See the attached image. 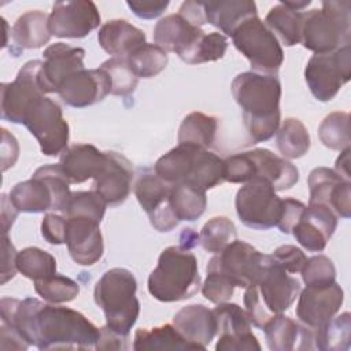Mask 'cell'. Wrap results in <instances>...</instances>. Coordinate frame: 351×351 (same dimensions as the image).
Masks as SVG:
<instances>
[{
  "label": "cell",
  "mask_w": 351,
  "mask_h": 351,
  "mask_svg": "<svg viewBox=\"0 0 351 351\" xmlns=\"http://www.w3.org/2000/svg\"><path fill=\"white\" fill-rule=\"evenodd\" d=\"M236 213L240 221L256 230L277 226L281 214V199L270 182L254 178L244 184L236 195Z\"/></svg>",
  "instance_id": "30bf717a"
},
{
  "label": "cell",
  "mask_w": 351,
  "mask_h": 351,
  "mask_svg": "<svg viewBox=\"0 0 351 351\" xmlns=\"http://www.w3.org/2000/svg\"><path fill=\"white\" fill-rule=\"evenodd\" d=\"M100 25V14L90 0L56 1L48 15L52 36L60 38H82Z\"/></svg>",
  "instance_id": "4fadbf2b"
},
{
  "label": "cell",
  "mask_w": 351,
  "mask_h": 351,
  "mask_svg": "<svg viewBox=\"0 0 351 351\" xmlns=\"http://www.w3.org/2000/svg\"><path fill=\"white\" fill-rule=\"evenodd\" d=\"M136 291V277L123 267L110 269L97 280L93 298L95 303L103 310L106 325L110 329L121 335H129L140 314Z\"/></svg>",
  "instance_id": "5b68a950"
},
{
  "label": "cell",
  "mask_w": 351,
  "mask_h": 351,
  "mask_svg": "<svg viewBox=\"0 0 351 351\" xmlns=\"http://www.w3.org/2000/svg\"><path fill=\"white\" fill-rule=\"evenodd\" d=\"M351 344V315L343 313L314 329V347L322 351H346Z\"/></svg>",
  "instance_id": "836d02e7"
},
{
  "label": "cell",
  "mask_w": 351,
  "mask_h": 351,
  "mask_svg": "<svg viewBox=\"0 0 351 351\" xmlns=\"http://www.w3.org/2000/svg\"><path fill=\"white\" fill-rule=\"evenodd\" d=\"M225 181L223 159L208 149H199L196 159L186 181L203 191L211 189Z\"/></svg>",
  "instance_id": "d590c367"
},
{
  "label": "cell",
  "mask_w": 351,
  "mask_h": 351,
  "mask_svg": "<svg viewBox=\"0 0 351 351\" xmlns=\"http://www.w3.org/2000/svg\"><path fill=\"white\" fill-rule=\"evenodd\" d=\"M34 177H38L47 182L49 186L52 196H53V210L55 211H62L64 210L67 200L71 195L70 192V182L66 178L64 173L62 171L60 165H45L38 167L34 173Z\"/></svg>",
  "instance_id": "7dc6e473"
},
{
  "label": "cell",
  "mask_w": 351,
  "mask_h": 351,
  "mask_svg": "<svg viewBox=\"0 0 351 351\" xmlns=\"http://www.w3.org/2000/svg\"><path fill=\"white\" fill-rule=\"evenodd\" d=\"M218 129V119L199 111L188 114L178 129V144H189L207 149L213 145Z\"/></svg>",
  "instance_id": "1f68e13d"
},
{
  "label": "cell",
  "mask_w": 351,
  "mask_h": 351,
  "mask_svg": "<svg viewBox=\"0 0 351 351\" xmlns=\"http://www.w3.org/2000/svg\"><path fill=\"white\" fill-rule=\"evenodd\" d=\"M203 8L206 22L218 27L226 36H232L245 19L258 16L256 4L250 0L203 1Z\"/></svg>",
  "instance_id": "484cf974"
},
{
  "label": "cell",
  "mask_w": 351,
  "mask_h": 351,
  "mask_svg": "<svg viewBox=\"0 0 351 351\" xmlns=\"http://www.w3.org/2000/svg\"><path fill=\"white\" fill-rule=\"evenodd\" d=\"M223 173L225 181L233 184L248 182L255 178V166L247 152H239L223 159Z\"/></svg>",
  "instance_id": "816d5d0a"
},
{
  "label": "cell",
  "mask_w": 351,
  "mask_h": 351,
  "mask_svg": "<svg viewBox=\"0 0 351 351\" xmlns=\"http://www.w3.org/2000/svg\"><path fill=\"white\" fill-rule=\"evenodd\" d=\"M173 325L196 350H206L217 335L214 313L203 304H189L178 310L173 317Z\"/></svg>",
  "instance_id": "7402d4cb"
},
{
  "label": "cell",
  "mask_w": 351,
  "mask_h": 351,
  "mask_svg": "<svg viewBox=\"0 0 351 351\" xmlns=\"http://www.w3.org/2000/svg\"><path fill=\"white\" fill-rule=\"evenodd\" d=\"M318 137L330 149L341 151L350 147V115L341 111L326 115L318 126Z\"/></svg>",
  "instance_id": "ee69618b"
},
{
  "label": "cell",
  "mask_w": 351,
  "mask_h": 351,
  "mask_svg": "<svg viewBox=\"0 0 351 351\" xmlns=\"http://www.w3.org/2000/svg\"><path fill=\"white\" fill-rule=\"evenodd\" d=\"M101 70H104L111 82V93L117 96H128L134 92L138 77L132 70L126 58H111L101 63Z\"/></svg>",
  "instance_id": "bcb514c9"
},
{
  "label": "cell",
  "mask_w": 351,
  "mask_h": 351,
  "mask_svg": "<svg viewBox=\"0 0 351 351\" xmlns=\"http://www.w3.org/2000/svg\"><path fill=\"white\" fill-rule=\"evenodd\" d=\"M22 125L36 137L44 155L56 156L67 148L69 123L63 118L60 106L45 97L44 93L37 95L27 104L22 115Z\"/></svg>",
  "instance_id": "ba28073f"
},
{
  "label": "cell",
  "mask_w": 351,
  "mask_h": 351,
  "mask_svg": "<svg viewBox=\"0 0 351 351\" xmlns=\"http://www.w3.org/2000/svg\"><path fill=\"white\" fill-rule=\"evenodd\" d=\"M196 256L182 247L165 248L148 277V292L159 302L170 303L192 298L200 289Z\"/></svg>",
  "instance_id": "277c9868"
},
{
  "label": "cell",
  "mask_w": 351,
  "mask_h": 351,
  "mask_svg": "<svg viewBox=\"0 0 351 351\" xmlns=\"http://www.w3.org/2000/svg\"><path fill=\"white\" fill-rule=\"evenodd\" d=\"M133 350H196V347L185 340L174 325L166 324L151 329H137Z\"/></svg>",
  "instance_id": "d6a6232c"
},
{
  "label": "cell",
  "mask_w": 351,
  "mask_h": 351,
  "mask_svg": "<svg viewBox=\"0 0 351 351\" xmlns=\"http://www.w3.org/2000/svg\"><path fill=\"white\" fill-rule=\"evenodd\" d=\"M199 149L202 148L189 144H178L156 160L154 166L155 174L170 185L186 181Z\"/></svg>",
  "instance_id": "83f0119b"
},
{
  "label": "cell",
  "mask_w": 351,
  "mask_h": 351,
  "mask_svg": "<svg viewBox=\"0 0 351 351\" xmlns=\"http://www.w3.org/2000/svg\"><path fill=\"white\" fill-rule=\"evenodd\" d=\"M343 300V288L336 281L321 285H306L299 292L296 315L303 325L317 329L337 314Z\"/></svg>",
  "instance_id": "9a60e30c"
},
{
  "label": "cell",
  "mask_w": 351,
  "mask_h": 351,
  "mask_svg": "<svg viewBox=\"0 0 351 351\" xmlns=\"http://www.w3.org/2000/svg\"><path fill=\"white\" fill-rule=\"evenodd\" d=\"M300 273L306 285L330 284L336 280L335 265L325 255H315L308 258Z\"/></svg>",
  "instance_id": "681fc988"
},
{
  "label": "cell",
  "mask_w": 351,
  "mask_h": 351,
  "mask_svg": "<svg viewBox=\"0 0 351 351\" xmlns=\"http://www.w3.org/2000/svg\"><path fill=\"white\" fill-rule=\"evenodd\" d=\"M311 1L310 0H303V1H281V4H284L285 7L293 10V11H300L304 7H307Z\"/></svg>",
  "instance_id": "003e7915"
},
{
  "label": "cell",
  "mask_w": 351,
  "mask_h": 351,
  "mask_svg": "<svg viewBox=\"0 0 351 351\" xmlns=\"http://www.w3.org/2000/svg\"><path fill=\"white\" fill-rule=\"evenodd\" d=\"M0 348L1 350H26L30 344L14 328L1 324L0 326Z\"/></svg>",
  "instance_id": "be15d7a7"
},
{
  "label": "cell",
  "mask_w": 351,
  "mask_h": 351,
  "mask_svg": "<svg viewBox=\"0 0 351 351\" xmlns=\"http://www.w3.org/2000/svg\"><path fill=\"white\" fill-rule=\"evenodd\" d=\"M344 178L339 176L335 170L329 167H315L308 174V191L310 202L308 204H325L328 206L329 196L333 188ZM348 181V180H347Z\"/></svg>",
  "instance_id": "c3c4849f"
},
{
  "label": "cell",
  "mask_w": 351,
  "mask_h": 351,
  "mask_svg": "<svg viewBox=\"0 0 351 351\" xmlns=\"http://www.w3.org/2000/svg\"><path fill=\"white\" fill-rule=\"evenodd\" d=\"M178 15H181L184 19H186L191 25L200 27L207 23L203 1H184L178 10Z\"/></svg>",
  "instance_id": "6125c7cd"
},
{
  "label": "cell",
  "mask_w": 351,
  "mask_h": 351,
  "mask_svg": "<svg viewBox=\"0 0 351 351\" xmlns=\"http://www.w3.org/2000/svg\"><path fill=\"white\" fill-rule=\"evenodd\" d=\"M328 207L341 218L351 215V182L347 180L340 181L332 191Z\"/></svg>",
  "instance_id": "db71d44e"
},
{
  "label": "cell",
  "mask_w": 351,
  "mask_h": 351,
  "mask_svg": "<svg viewBox=\"0 0 351 351\" xmlns=\"http://www.w3.org/2000/svg\"><path fill=\"white\" fill-rule=\"evenodd\" d=\"M248 154L255 166V178L266 180L274 191L289 189L298 182L299 170L285 158H280L266 148H255Z\"/></svg>",
  "instance_id": "cb8c5ba5"
},
{
  "label": "cell",
  "mask_w": 351,
  "mask_h": 351,
  "mask_svg": "<svg viewBox=\"0 0 351 351\" xmlns=\"http://www.w3.org/2000/svg\"><path fill=\"white\" fill-rule=\"evenodd\" d=\"M237 239L234 223L226 217H214L208 219L199 234L202 247L207 252L218 254Z\"/></svg>",
  "instance_id": "b9f144b4"
},
{
  "label": "cell",
  "mask_w": 351,
  "mask_h": 351,
  "mask_svg": "<svg viewBox=\"0 0 351 351\" xmlns=\"http://www.w3.org/2000/svg\"><path fill=\"white\" fill-rule=\"evenodd\" d=\"M170 184L165 182L156 174L145 173L138 177L134 185V195L141 208L148 214H154L169 202Z\"/></svg>",
  "instance_id": "f35d334b"
},
{
  "label": "cell",
  "mask_w": 351,
  "mask_h": 351,
  "mask_svg": "<svg viewBox=\"0 0 351 351\" xmlns=\"http://www.w3.org/2000/svg\"><path fill=\"white\" fill-rule=\"evenodd\" d=\"M67 219L58 214H45L41 222V234L52 245L63 244L66 240Z\"/></svg>",
  "instance_id": "9f6ffc18"
},
{
  "label": "cell",
  "mask_w": 351,
  "mask_h": 351,
  "mask_svg": "<svg viewBox=\"0 0 351 351\" xmlns=\"http://www.w3.org/2000/svg\"><path fill=\"white\" fill-rule=\"evenodd\" d=\"M133 166L122 154L106 152V162L100 173L93 178L95 191L103 197L107 206L115 207L122 204L132 189Z\"/></svg>",
  "instance_id": "ac0fdd59"
},
{
  "label": "cell",
  "mask_w": 351,
  "mask_h": 351,
  "mask_svg": "<svg viewBox=\"0 0 351 351\" xmlns=\"http://www.w3.org/2000/svg\"><path fill=\"white\" fill-rule=\"evenodd\" d=\"M48 15L40 10L22 14L11 29V37L19 48L34 49L47 44L51 38Z\"/></svg>",
  "instance_id": "f546056e"
},
{
  "label": "cell",
  "mask_w": 351,
  "mask_h": 351,
  "mask_svg": "<svg viewBox=\"0 0 351 351\" xmlns=\"http://www.w3.org/2000/svg\"><path fill=\"white\" fill-rule=\"evenodd\" d=\"M265 23L285 47H292L300 43L302 11H293L280 3L270 8L265 18Z\"/></svg>",
  "instance_id": "e575fe53"
},
{
  "label": "cell",
  "mask_w": 351,
  "mask_h": 351,
  "mask_svg": "<svg viewBox=\"0 0 351 351\" xmlns=\"http://www.w3.org/2000/svg\"><path fill=\"white\" fill-rule=\"evenodd\" d=\"M85 51L64 43H55L43 52L38 82L44 93H58L63 81L84 67Z\"/></svg>",
  "instance_id": "2e32d148"
},
{
  "label": "cell",
  "mask_w": 351,
  "mask_h": 351,
  "mask_svg": "<svg viewBox=\"0 0 351 351\" xmlns=\"http://www.w3.org/2000/svg\"><path fill=\"white\" fill-rule=\"evenodd\" d=\"M277 148L284 158L298 159L310 148V134L298 118H287L277 130Z\"/></svg>",
  "instance_id": "74e56055"
},
{
  "label": "cell",
  "mask_w": 351,
  "mask_h": 351,
  "mask_svg": "<svg viewBox=\"0 0 351 351\" xmlns=\"http://www.w3.org/2000/svg\"><path fill=\"white\" fill-rule=\"evenodd\" d=\"M106 207L107 203L96 191H78L71 192L63 213L66 218L81 217L100 223L104 217Z\"/></svg>",
  "instance_id": "7bdbcfd3"
},
{
  "label": "cell",
  "mask_w": 351,
  "mask_h": 351,
  "mask_svg": "<svg viewBox=\"0 0 351 351\" xmlns=\"http://www.w3.org/2000/svg\"><path fill=\"white\" fill-rule=\"evenodd\" d=\"M16 269L33 281L56 274V259L38 247H27L16 255Z\"/></svg>",
  "instance_id": "ab89813d"
},
{
  "label": "cell",
  "mask_w": 351,
  "mask_h": 351,
  "mask_svg": "<svg viewBox=\"0 0 351 351\" xmlns=\"http://www.w3.org/2000/svg\"><path fill=\"white\" fill-rule=\"evenodd\" d=\"M271 259L288 273H300L307 258L304 252L295 245H281L270 254Z\"/></svg>",
  "instance_id": "f5cc1de1"
},
{
  "label": "cell",
  "mask_w": 351,
  "mask_h": 351,
  "mask_svg": "<svg viewBox=\"0 0 351 351\" xmlns=\"http://www.w3.org/2000/svg\"><path fill=\"white\" fill-rule=\"evenodd\" d=\"M3 255H1V284H5L16 273V255L18 251L10 241L7 234H3Z\"/></svg>",
  "instance_id": "91938a15"
},
{
  "label": "cell",
  "mask_w": 351,
  "mask_h": 351,
  "mask_svg": "<svg viewBox=\"0 0 351 351\" xmlns=\"http://www.w3.org/2000/svg\"><path fill=\"white\" fill-rule=\"evenodd\" d=\"M1 170L5 171L8 167L14 166L18 159L19 145L16 138L8 133L7 129H1Z\"/></svg>",
  "instance_id": "94428289"
},
{
  "label": "cell",
  "mask_w": 351,
  "mask_h": 351,
  "mask_svg": "<svg viewBox=\"0 0 351 351\" xmlns=\"http://www.w3.org/2000/svg\"><path fill=\"white\" fill-rule=\"evenodd\" d=\"M300 291L299 281L266 255L261 274L244 293V306L251 324L262 329L273 315L287 311Z\"/></svg>",
  "instance_id": "3957f363"
},
{
  "label": "cell",
  "mask_w": 351,
  "mask_h": 351,
  "mask_svg": "<svg viewBox=\"0 0 351 351\" xmlns=\"http://www.w3.org/2000/svg\"><path fill=\"white\" fill-rule=\"evenodd\" d=\"M169 204L178 221H196L207 206L206 191L189 184L177 182L170 186Z\"/></svg>",
  "instance_id": "4dcf8cb0"
},
{
  "label": "cell",
  "mask_w": 351,
  "mask_h": 351,
  "mask_svg": "<svg viewBox=\"0 0 351 351\" xmlns=\"http://www.w3.org/2000/svg\"><path fill=\"white\" fill-rule=\"evenodd\" d=\"M230 37L236 49L248 59L252 71L277 74L284 62V52L277 37L261 18L245 19Z\"/></svg>",
  "instance_id": "52a82bcc"
},
{
  "label": "cell",
  "mask_w": 351,
  "mask_h": 351,
  "mask_svg": "<svg viewBox=\"0 0 351 351\" xmlns=\"http://www.w3.org/2000/svg\"><path fill=\"white\" fill-rule=\"evenodd\" d=\"M34 289L45 302L53 304L71 302L80 293V285L74 280L58 273L34 281Z\"/></svg>",
  "instance_id": "f6af8a7d"
},
{
  "label": "cell",
  "mask_w": 351,
  "mask_h": 351,
  "mask_svg": "<svg viewBox=\"0 0 351 351\" xmlns=\"http://www.w3.org/2000/svg\"><path fill=\"white\" fill-rule=\"evenodd\" d=\"M126 5L134 15L143 19H154L159 16L169 5V0H128Z\"/></svg>",
  "instance_id": "6f0895ef"
},
{
  "label": "cell",
  "mask_w": 351,
  "mask_h": 351,
  "mask_svg": "<svg viewBox=\"0 0 351 351\" xmlns=\"http://www.w3.org/2000/svg\"><path fill=\"white\" fill-rule=\"evenodd\" d=\"M322 7L302 12L300 44L314 53H329L351 40V3L322 1Z\"/></svg>",
  "instance_id": "8992f818"
},
{
  "label": "cell",
  "mask_w": 351,
  "mask_h": 351,
  "mask_svg": "<svg viewBox=\"0 0 351 351\" xmlns=\"http://www.w3.org/2000/svg\"><path fill=\"white\" fill-rule=\"evenodd\" d=\"M203 30L191 25L178 14H170L154 27V40L166 52H176L181 55L200 34Z\"/></svg>",
  "instance_id": "4316f807"
},
{
  "label": "cell",
  "mask_w": 351,
  "mask_h": 351,
  "mask_svg": "<svg viewBox=\"0 0 351 351\" xmlns=\"http://www.w3.org/2000/svg\"><path fill=\"white\" fill-rule=\"evenodd\" d=\"M66 245L73 261L82 266L96 263L104 251L100 223L89 218H66Z\"/></svg>",
  "instance_id": "ffe728a7"
},
{
  "label": "cell",
  "mask_w": 351,
  "mask_h": 351,
  "mask_svg": "<svg viewBox=\"0 0 351 351\" xmlns=\"http://www.w3.org/2000/svg\"><path fill=\"white\" fill-rule=\"evenodd\" d=\"M18 213L19 211L16 210L14 203L11 202L10 196L3 193L1 195V228H3V234H7V232L12 226Z\"/></svg>",
  "instance_id": "e7e4bbea"
},
{
  "label": "cell",
  "mask_w": 351,
  "mask_h": 351,
  "mask_svg": "<svg viewBox=\"0 0 351 351\" xmlns=\"http://www.w3.org/2000/svg\"><path fill=\"white\" fill-rule=\"evenodd\" d=\"M350 147L341 149L340 156L336 160V166H335V171L341 176L344 180L350 181Z\"/></svg>",
  "instance_id": "03108f58"
},
{
  "label": "cell",
  "mask_w": 351,
  "mask_h": 351,
  "mask_svg": "<svg viewBox=\"0 0 351 351\" xmlns=\"http://www.w3.org/2000/svg\"><path fill=\"white\" fill-rule=\"evenodd\" d=\"M218 341L217 351H259L261 344L251 332V321L245 310L234 303H219L214 310Z\"/></svg>",
  "instance_id": "7c38bea8"
},
{
  "label": "cell",
  "mask_w": 351,
  "mask_h": 351,
  "mask_svg": "<svg viewBox=\"0 0 351 351\" xmlns=\"http://www.w3.org/2000/svg\"><path fill=\"white\" fill-rule=\"evenodd\" d=\"M351 77V48L344 45L329 53H314L304 69L311 95L319 101L332 100Z\"/></svg>",
  "instance_id": "9c48e42d"
},
{
  "label": "cell",
  "mask_w": 351,
  "mask_h": 351,
  "mask_svg": "<svg viewBox=\"0 0 351 351\" xmlns=\"http://www.w3.org/2000/svg\"><path fill=\"white\" fill-rule=\"evenodd\" d=\"M132 70L138 78L158 75L167 66V52L156 44L145 43L126 56Z\"/></svg>",
  "instance_id": "60d3db41"
},
{
  "label": "cell",
  "mask_w": 351,
  "mask_h": 351,
  "mask_svg": "<svg viewBox=\"0 0 351 351\" xmlns=\"http://www.w3.org/2000/svg\"><path fill=\"white\" fill-rule=\"evenodd\" d=\"M228 48V38L218 32L202 33L180 56L181 60L189 64H200L215 62L223 58Z\"/></svg>",
  "instance_id": "8d00e7d4"
},
{
  "label": "cell",
  "mask_w": 351,
  "mask_h": 351,
  "mask_svg": "<svg viewBox=\"0 0 351 351\" xmlns=\"http://www.w3.org/2000/svg\"><path fill=\"white\" fill-rule=\"evenodd\" d=\"M337 226V215L325 204H308L292 229L296 241L311 252L322 251Z\"/></svg>",
  "instance_id": "d6986e66"
},
{
  "label": "cell",
  "mask_w": 351,
  "mask_h": 351,
  "mask_svg": "<svg viewBox=\"0 0 351 351\" xmlns=\"http://www.w3.org/2000/svg\"><path fill=\"white\" fill-rule=\"evenodd\" d=\"M304 208H306V204L302 203L300 200H296L292 197L281 199V214L277 223L280 232L285 234L291 233L293 226L300 219Z\"/></svg>",
  "instance_id": "11a10c76"
},
{
  "label": "cell",
  "mask_w": 351,
  "mask_h": 351,
  "mask_svg": "<svg viewBox=\"0 0 351 351\" xmlns=\"http://www.w3.org/2000/svg\"><path fill=\"white\" fill-rule=\"evenodd\" d=\"M129 335H121L107 325L99 329V339L96 341V350H128Z\"/></svg>",
  "instance_id": "680465c9"
},
{
  "label": "cell",
  "mask_w": 351,
  "mask_h": 351,
  "mask_svg": "<svg viewBox=\"0 0 351 351\" xmlns=\"http://www.w3.org/2000/svg\"><path fill=\"white\" fill-rule=\"evenodd\" d=\"M111 93V82L104 70L82 69L67 77L60 85L58 95L64 104L84 108L101 101Z\"/></svg>",
  "instance_id": "e0dca14e"
},
{
  "label": "cell",
  "mask_w": 351,
  "mask_h": 351,
  "mask_svg": "<svg viewBox=\"0 0 351 351\" xmlns=\"http://www.w3.org/2000/svg\"><path fill=\"white\" fill-rule=\"evenodd\" d=\"M10 199L22 213H44L53 210V196L47 182L32 176L30 180L18 182L10 191Z\"/></svg>",
  "instance_id": "f1b7e54d"
},
{
  "label": "cell",
  "mask_w": 351,
  "mask_h": 351,
  "mask_svg": "<svg viewBox=\"0 0 351 351\" xmlns=\"http://www.w3.org/2000/svg\"><path fill=\"white\" fill-rule=\"evenodd\" d=\"M265 261L266 255L261 254L248 243L236 239L223 251L214 255L206 267L221 271L234 287L247 288L261 274Z\"/></svg>",
  "instance_id": "8fae6325"
},
{
  "label": "cell",
  "mask_w": 351,
  "mask_h": 351,
  "mask_svg": "<svg viewBox=\"0 0 351 351\" xmlns=\"http://www.w3.org/2000/svg\"><path fill=\"white\" fill-rule=\"evenodd\" d=\"M41 60H29L18 71L12 82L1 84V118L12 123H22V115L27 104L37 96L44 93L38 74L41 70Z\"/></svg>",
  "instance_id": "5bb4252c"
},
{
  "label": "cell",
  "mask_w": 351,
  "mask_h": 351,
  "mask_svg": "<svg viewBox=\"0 0 351 351\" xmlns=\"http://www.w3.org/2000/svg\"><path fill=\"white\" fill-rule=\"evenodd\" d=\"M232 95L243 110V122L252 143L270 140L281 121V84L277 74H237L232 81Z\"/></svg>",
  "instance_id": "7a4b0ae2"
},
{
  "label": "cell",
  "mask_w": 351,
  "mask_h": 351,
  "mask_svg": "<svg viewBox=\"0 0 351 351\" xmlns=\"http://www.w3.org/2000/svg\"><path fill=\"white\" fill-rule=\"evenodd\" d=\"M106 152L92 144H74L66 148L60 156V167L70 184H81L95 178L103 169Z\"/></svg>",
  "instance_id": "603a6c76"
},
{
  "label": "cell",
  "mask_w": 351,
  "mask_h": 351,
  "mask_svg": "<svg viewBox=\"0 0 351 351\" xmlns=\"http://www.w3.org/2000/svg\"><path fill=\"white\" fill-rule=\"evenodd\" d=\"M145 33L125 19L107 21L97 33L100 47L114 58H126L145 44Z\"/></svg>",
  "instance_id": "d4e9b609"
},
{
  "label": "cell",
  "mask_w": 351,
  "mask_h": 351,
  "mask_svg": "<svg viewBox=\"0 0 351 351\" xmlns=\"http://www.w3.org/2000/svg\"><path fill=\"white\" fill-rule=\"evenodd\" d=\"M267 347L273 351L314 350V329L282 314L273 315L262 328Z\"/></svg>",
  "instance_id": "44dd1931"
},
{
  "label": "cell",
  "mask_w": 351,
  "mask_h": 351,
  "mask_svg": "<svg viewBox=\"0 0 351 351\" xmlns=\"http://www.w3.org/2000/svg\"><path fill=\"white\" fill-rule=\"evenodd\" d=\"M1 324L38 350H93L99 329L80 311L44 304L36 298L0 300Z\"/></svg>",
  "instance_id": "6da1fadb"
},
{
  "label": "cell",
  "mask_w": 351,
  "mask_h": 351,
  "mask_svg": "<svg viewBox=\"0 0 351 351\" xmlns=\"http://www.w3.org/2000/svg\"><path fill=\"white\" fill-rule=\"evenodd\" d=\"M206 271H207V277L204 284L202 285L203 296L215 304L228 302L233 295V289H234L233 282L225 274H222L215 269L206 267Z\"/></svg>",
  "instance_id": "f907efd6"
}]
</instances>
